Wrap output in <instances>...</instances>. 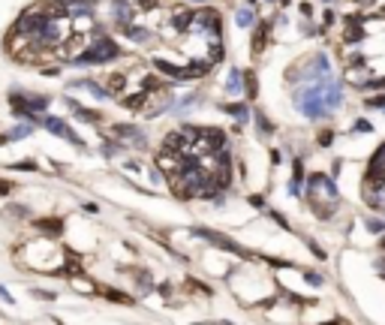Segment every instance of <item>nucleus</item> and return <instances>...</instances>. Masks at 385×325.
<instances>
[{"mask_svg": "<svg viewBox=\"0 0 385 325\" xmlns=\"http://www.w3.org/2000/svg\"><path fill=\"white\" fill-rule=\"evenodd\" d=\"M307 196H310V202H313L319 217H328L334 211V205H337V190H334V184L325 175H313L310 178V193Z\"/></svg>", "mask_w": 385, "mask_h": 325, "instance_id": "nucleus-1", "label": "nucleus"}, {"mask_svg": "<svg viewBox=\"0 0 385 325\" xmlns=\"http://www.w3.org/2000/svg\"><path fill=\"white\" fill-rule=\"evenodd\" d=\"M42 124L48 127V133H54V136H63V139H69V142H75V145H78V136H75V133H72V130H69V127L60 121V118H45Z\"/></svg>", "mask_w": 385, "mask_h": 325, "instance_id": "nucleus-2", "label": "nucleus"}, {"mask_svg": "<svg viewBox=\"0 0 385 325\" xmlns=\"http://www.w3.org/2000/svg\"><path fill=\"white\" fill-rule=\"evenodd\" d=\"M268 36H271V24H259V30H256V39H253V54H262V48H265Z\"/></svg>", "mask_w": 385, "mask_h": 325, "instance_id": "nucleus-3", "label": "nucleus"}, {"mask_svg": "<svg viewBox=\"0 0 385 325\" xmlns=\"http://www.w3.org/2000/svg\"><path fill=\"white\" fill-rule=\"evenodd\" d=\"M126 87V75H120V72H114V75H108L105 78V93L111 96V93H120Z\"/></svg>", "mask_w": 385, "mask_h": 325, "instance_id": "nucleus-4", "label": "nucleus"}, {"mask_svg": "<svg viewBox=\"0 0 385 325\" xmlns=\"http://www.w3.org/2000/svg\"><path fill=\"white\" fill-rule=\"evenodd\" d=\"M226 87H229L232 93H238V90H241V72H238V69H232V72H229V81H226Z\"/></svg>", "mask_w": 385, "mask_h": 325, "instance_id": "nucleus-5", "label": "nucleus"}, {"mask_svg": "<svg viewBox=\"0 0 385 325\" xmlns=\"http://www.w3.org/2000/svg\"><path fill=\"white\" fill-rule=\"evenodd\" d=\"M105 298H111V301H117V304H133V298H126V295L117 292V289H105Z\"/></svg>", "mask_w": 385, "mask_h": 325, "instance_id": "nucleus-6", "label": "nucleus"}, {"mask_svg": "<svg viewBox=\"0 0 385 325\" xmlns=\"http://www.w3.org/2000/svg\"><path fill=\"white\" fill-rule=\"evenodd\" d=\"M235 21H238L241 27H250V24H253V12H250V9H241V12L235 15Z\"/></svg>", "mask_w": 385, "mask_h": 325, "instance_id": "nucleus-7", "label": "nucleus"}, {"mask_svg": "<svg viewBox=\"0 0 385 325\" xmlns=\"http://www.w3.org/2000/svg\"><path fill=\"white\" fill-rule=\"evenodd\" d=\"M244 87H247L250 96H256V75L253 72H244Z\"/></svg>", "mask_w": 385, "mask_h": 325, "instance_id": "nucleus-8", "label": "nucleus"}, {"mask_svg": "<svg viewBox=\"0 0 385 325\" xmlns=\"http://www.w3.org/2000/svg\"><path fill=\"white\" fill-rule=\"evenodd\" d=\"M39 229H45V232H60V223L57 220H42V223H36Z\"/></svg>", "mask_w": 385, "mask_h": 325, "instance_id": "nucleus-9", "label": "nucleus"}, {"mask_svg": "<svg viewBox=\"0 0 385 325\" xmlns=\"http://www.w3.org/2000/svg\"><path fill=\"white\" fill-rule=\"evenodd\" d=\"M256 121H259V130H262V133H271V121H268L265 115H259V112H256Z\"/></svg>", "mask_w": 385, "mask_h": 325, "instance_id": "nucleus-10", "label": "nucleus"}, {"mask_svg": "<svg viewBox=\"0 0 385 325\" xmlns=\"http://www.w3.org/2000/svg\"><path fill=\"white\" fill-rule=\"evenodd\" d=\"M27 133H30V124H21L18 130H12V139H24Z\"/></svg>", "mask_w": 385, "mask_h": 325, "instance_id": "nucleus-11", "label": "nucleus"}, {"mask_svg": "<svg viewBox=\"0 0 385 325\" xmlns=\"http://www.w3.org/2000/svg\"><path fill=\"white\" fill-rule=\"evenodd\" d=\"M367 105H370V109H385V96H370Z\"/></svg>", "mask_w": 385, "mask_h": 325, "instance_id": "nucleus-12", "label": "nucleus"}, {"mask_svg": "<svg viewBox=\"0 0 385 325\" xmlns=\"http://www.w3.org/2000/svg\"><path fill=\"white\" fill-rule=\"evenodd\" d=\"M355 130H358V133H370V130H373V127H370V124H367V121H358V124H355Z\"/></svg>", "mask_w": 385, "mask_h": 325, "instance_id": "nucleus-13", "label": "nucleus"}, {"mask_svg": "<svg viewBox=\"0 0 385 325\" xmlns=\"http://www.w3.org/2000/svg\"><path fill=\"white\" fill-rule=\"evenodd\" d=\"M12 193V184L9 181H0V196H9Z\"/></svg>", "mask_w": 385, "mask_h": 325, "instance_id": "nucleus-14", "label": "nucleus"}, {"mask_svg": "<svg viewBox=\"0 0 385 325\" xmlns=\"http://www.w3.org/2000/svg\"><path fill=\"white\" fill-rule=\"evenodd\" d=\"M0 298H3V301H9V295H6V289H3V286H0Z\"/></svg>", "mask_w": 385, "mask_h": 325, "instance_id": "nucleus-15", "label": "nucleus"}, {"mask_svg": "<svg viewBox=\"0 0 385 325\" xmlns=\"http://www.w3.org/2000/svg\"><path fill=\"white\" fill-rule=\"evenodd\" d=\"M196 3H205V0H196Z\"/></svg>", "mask_w": 385, "mask_h": 325, "instance_id": "nucleus-16", "label": "nucleus"}, {"mask_svg": "<svg viewBox=\"0 0 385 325\" xmlns=\"http://www.w3.org/2000/svg\"><path fill=\"white\" fill-rule=\"evenodd\" d=\"M87 3H90V0H87Z\"/></svg>", "mask_w": 385, "mask_h": 325, "instance_id": "nucleus-17", "label": "nucleus"}]
</instances>
